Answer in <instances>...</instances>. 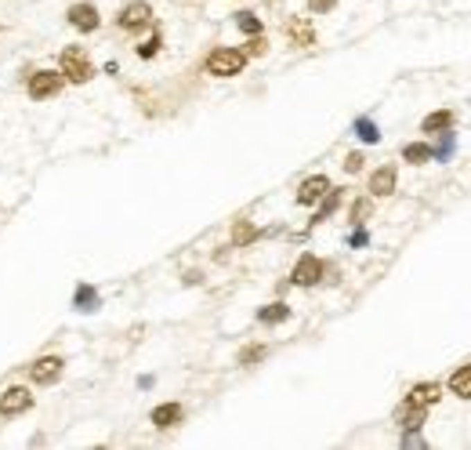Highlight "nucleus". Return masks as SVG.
Returning a JSON list of instances; mask_svg holds the SVG:
<instances>
[{
    "mask_svg": "<svg viewBox=\"0 0 471 450\" xmlns=\"http://www.w3.org/2000/svg\"><path fill=\"white\" fill-rule=\"evenodd\" d=\"M348 244H352V247H366V244H370V233L363 229V225H355V233L348 236Z\"/></svg>",
    "mask_w": 471,
    "mask_h": 450,
    "instance_id": "nucleus-31",
    "label": "nucleus"
},
{
    "mask_svg": "<svg viewBox=\"0 0 471 450\" xmlns=\"http://www.w3.org/2000/svg\"><path fill=\"white\" fill-rule=\"evenodd\" d=\"M160 47H164V33H160V29H153V37L138 44V58H145V62L156 58V55H160Z\"/></svg>",
    "mask_w": 471,
    "mask_h": 450,
    "instance_id": "nucleus-27",
    "label": "nucleus"
},
{
    "mask_svg": "<svg viewBox=\"0 0 471 450\" xmlns=\"http://www.w3.org/2000/svg\"><path fill=\"white\" fill-rule=\"evenodd\" d=\"M425 417H428V410L425 407H413V403H399V410H395V422H399V428L402 432H420V425H425Z\"/></svg>",
    "mask_w": 471,
    "mask_h": 450,
    "instance_id": "nucleus-13",
    "label": "nucleus"
},
{
    "mask_svg": "<svg viewBox=\"0 0 471 450\" xmlns=\"http://www.w3.org/2000/svg\"><path fill=\"white\" fill-rule=\"evenodd\" d=\"M286 37L294 47H312L316 44V29L308 19H286Z\"/></svg>",
    "mask_w": 471,
    "mask_h": 450,
    "instance_id": "nucleus-14",
    "label": "nucleus"
},
{
    "mask_svg": "<svg viewBox=\"0 0 471 450\" xmlns=\"http://www.w3.org/2000/svg\"><path fill=\"white\" fill-rule=\"evenodd\" d=\"M203 66H207L210 76L229 80V76H239L243 69H247V55H243V47H214Z\"/></svg>",
    "mask_w": 471,
    "mask_h": 450,
    "instance_id": "nucleus-2",
    "label": "nucleus"
},
{
    "mask_svg": "<svg viewBox=\"0 0 471 450\" xmlns=\"http://www.w3.org/2000/svg\"><path fill=\"white\" fill-rule=\"evenodd\" d=\"M402 399H406V403H413V407H425V410H431V407L438 403V399H443V389H438L435 381H417V385H413V389L406 392Z\"/></svg>",
    "mask_w": 471,
    "mask_h": 450,
    "instance_id": "nucleus-11",
    "label": "nucleus"
},
{
    "mask_svg": "<svg viewBox=\"0 0 471 450\" xmlns=\"http://www.w3.org/2000/svg\"><path fill=\"white\" fill-rule=\"evenodd\" d=\"M62 88H66V76H62L58 69H33L26 76V91H29V99H33V102L55 99Z\"/></svg>",
    "mask_w": 471,
    "mask_h": 450,
    "instance_id": "nucleus-3",
    "label": "nucleus"
},
{
    "mask_svg": "<svg viewBox=\"0 0 471 450\" xmlns=\"http://www.w3.org/2000/svg\"><path fill=\"white\" fill-rule=\"evenodd\" d=\"M370 215H373V197H359V200L352 203V211H348V222L352 225H366Z\"/></svg>",
    "mask_w": 471,
    "mask_h": 450,
    "instance_id": "nucleus-24",
    "label": "nucleus"
},
{
    "mask_svg": "<svg viewBox=\"0 0 471 450\" xmlns=\"http://www.w3.org/2000/svg\"><path fill=\"white\" fill-rule=\"evenodd\" d=\"M334 8H337V0H308V11H312V15H327Z\"/></svg>",
    "mask_w": 471,
    "mask_h": 450,
    "instance_id": "nucleus-30",
    "label": "nucleus"
},
{
    "mask_svg": "<svg viewBox=\"0 0 471 450\" xmlns=\"http://www.w3.org/2000/svg\"><path fill=\"white\" fill-rule=\"evenodd\" d=\"M323 272H327V265H323L316 254H301L294 262V272H290V283L294 287H316L323 280Z\"/></svg>",
    "mask_w": 471,
    "mask_h": 450,
    "instance_id": "nucleus-8",
    "label": "nucleus"
},
{
    "mask_svg": "<svg viewBox=\"0 0 471 450\" xmlns=\"http://www.w3.org/2000/svg\"><path fill=\"white\" fill-rule=\"evenodd\" d=\"M149 422H153L156 428H174V425L185 422V407H182V403H160V407L149 414Z\"/></svg>",
    "mask_w": 471,
    "mask_h": 450,
    "instance_id": "nucleus-12",
    "label": "nucleus"
},
{
    "mask_svg": "<svg viewBox=\"0 0 471 450\" xmlns=\"http://www.w3.org/2000/svg\"><path fill=\"white\" fill-rule=\"evenodd\" d=\"M26 374H29L33 385L47 389V385H55L62 374H66V360H62V356H37L33 363L26 367Z\"/></svg>",
    "mask_w": 471,
    "mask_h": 450,
    "instance_id": "nucleus-5",
    "label": "nucleus"
},
{
    "mask_svg": "<svg viewBox=\"0 0 471 450\" xmlns=\"http://www.w3.org/2000/svg\"><path fill=\"white\" fill-rule=\"evenodd\" d=\"M352 131H355V138H359L363 146H377V142H381V127L373 124L370 117H359V120L352 124Z\"/></svg>",
    "mask_w": 471,
    "mask_h": 450,
    "instance_id": "nucleus-19",
    "label": "nucleus"
},
{
    "mask_svg": "<svg viewBox=\"0 0 471 450\" xmlns=\"http://www.w3.org/2000/svg\"><path fill=\"white\" fill-rule=\"evenodd\" d=\"M402 160H406V164H413V167L431 164V146H428V142H410V146H402Z\"/></svg>",
    "mask_w": 471,
    "mask_h": 450,
    "instance_id": "nucleus-21",
    "label": "nucleus"
},
{
    "mask_svg": "<svg viewBox=\"0 0 471 450\" xmlns=\"http://www.w3.org/2000/svg\"><path fill=\"white\" fill-rule=\"evenodd\" d=\"M236 29H239V33H247V37H254V33H262V29H265V22L257 19L254 11H236Z\"/></svg>",
    "mask_w": 471,
    "mask_h": 450,
    "instance_id": "nucleus-25",
    "label": "nucleus"
},
{
    "mask_svg": "<svg viewBox=\"0 0 471 450\" xmlns=\"http://www.w3.org/2000/svg\"><path fill=\"white\" fill-rule=\"evenodd\" d=\"M286 319H290V305L286 301H272V305H265V309H257V324H265V327L286 324Z\"/></svg>",
    "mask_w": 471,
    "mask_h": 450,
    "instance_id": "nucleus-18",
    "label": "nucleus"
},
{
    "mask_svg": "<svg viewBox=\"0 0 471 450\" xmlns=\"http://www.w3.org/2000/svg\"><path fill=\"white\" fill-rule=\"evenodd\" d=\"M453 124H457V112H453V109H435V112H428V117L420 120V131L438 135V131H449Z\"/></svg>",
    "mask_w": 471,
    "mask_h": 450,
    "instance_id": "nucleus-15",
    "label": "nucleus"
},
{
    "mask_svg": "<svg viewBox=\"0 0 471 450\" xmlns=\"http://www.w3.org/2000/svg\"><path fill=\"white\" fill-rule=\"evenodd\" d=\"M254 240H257V225L247 222V218H239L232 225V247H247V244H254Z\"/></svg>",
    "mask_w": 471,
    "mask_h": 450,
    "instance_id": "nucleus-23",
    "label": "nucleus"
},
{
    "mask_svg": "<svg viewBox=\"0 0 471 450\" xmlns=\"http://www.w3.org/2000/svg\"><path fill=\"white\" fill-rule=\"evenodd\" d=\"M99 305H102V298H99V291H94V283H80V287H76L73 309H80V312H94Z\"/></svg>",
    "mask_w": 471,
    "mask_h": 450,
    "instance_id": "nucleus-17",
    "label": "nucleus"
},
{
    "mask_svg": "<svg viewBox=\"0 0 471 450\" xmlns=\"http://www.w3.org/2000/svg\"><path fill=\"white\" fill-rule=\"evenodd\" d=\"M363 164H366V156H363L359 149L345 156V171H348V174H359V171H363Z\"/></svg>",
    "mask_w": 471,
    "mask_h": 450,
    "instance_id": "nucleus-29",
    "label": "nucleus"
},
{
    "mask_svg": "<svg viewBox=\"0 0 471 450\" xmlns=\"http://www.w3.org/2000/svg\"><path fill=\"white\" fill-rule=\"evenodd\" d=\"M26 410H33V392L26 385H8L0 392V417H19Z\"/></svg>",
    "mask_w": 471,
    "mask_h": 450,
    "instance_id": "nucleus-6",
    "label": "nucleus"
},
{
    "mask_svg": "<svg viewBox=\"0 0 471 450\" xmlns=\"http://www.w3.org/2000/svg\"><path fill=\"white\" fill-rule=\"evenodd\" d=\"M402 447H425V440L417 432H402Z\"/></svg>",
    "mask_w": 471,
    "mask_h": 450,
    "instance_id": "nucleus-32",
    "label": "nucleus"
},
{
    "mask_svg": "<svg viewBox=\"0 0 471 450\" xmlns=\"http://www.w3.org/2000/svg\"><path fill=\"white\" fill-rule=\"evenodd\" d=\"M117 26L123 33H142V29L153 26V4H145V0H131V4H123L117 11Z\"/></svg>",
    "mask_w": 471,
    "mask_h": 450,
    "instance_id": "nucleus-4",
    "label": "nucleus"
},
{
    "mask_svg": "<svg viewBox=\"0 0 471 450\" xmlns=\"http://www.w3.org/2000/svg\"><path fill=\"white\" fill-rule=\"evenodd\" d=\"M265 356H268V345H247V349H239L236 363L239 367H254V363H262Z\"/></svg>",
    "mask_w": 471,
    "mask_h": 450,
    "instance_id": "nucleus-26",
    "label": "nucleus"
},
{
    "mask_svg": "<svg viewBox=\"0 0 471 450\" xmlns=\"http://www.w3.org/2000/svg\"><path fill=\"white\" fill-rule=\"evenodd\" d=\"M453 149H457V135H453V127H449V131H438V146L431 149V160H438V164H449Z\"/></svg>",
    "mask_w": 471,
    "mask_h": 450,
    "instance_id": "nucleus-22",
    "label": "nucleus"
},
{
    "mask_svg": "<svg viewBox=\"0 0 471 450\" xmlns=\"http://www.w3.org/2000/svg\"><path fill=\"white\" fill-rule=\"evenodd\" d=\"M395 182H399V171H395V164H381L377 171L370 174L366 189H370V197H392V192H395Z\"/></svg>",
    "mask_w": 471,
    "mask_h": 450,
    "instance_id": "nucleus-10",
    "label": "nucleus"
},
{
    "mask_svg": "<svg viewBox=\"0 0 471 450\" xmlns=\"http://www.w3.org/2000/svg\"><path fill=\"white\" fill-rule=\"evenodd\" d=\"M327 189H330V178L327 174H312V178H305L301 185H298V207H316L323 197H327Z\"/></svg>",
    "mask_w": 471,
    "mask_h": 450,
    "instance_id": "nucleus-9",
    "label": "nucleus"
},
{
    "mask_svg": "<svg viewBox=\"0 0 471 450\" xmlns=\"http://www.w3.org/2000/svg\"><path fill=\"white\" fill-rule=\"evenodd\" d=\"M446 389L457 396V399H471V363H464V367H457V371L449 374V381H446Z\"/></svg>",
    "mask_w": 471,
    "mask_h": 450,
    "instance_id": "nucleus-16",
    "label": "nucleus"
},
{
    "mask_svg": "<svg viewBox=\"0 0 471 450\" xmlns=\"http://www.w3.org/2000/svg\"><path fill=\"white\" fill-rule=\"evenodd\" d=\"M341 192H345V189H334V185L327 189V197L319 200V211L312 215V225H319V222H327V218H330V215L337 211V207H341Z\"/></svg>",
    "mask_w": 471,
    "mask_h": 450,
    "instance_id": "nucleus-20",
    "label": "nucleus"
},
{
    "mask_svg": "<svg viewBox=\"0 0 471 450\" xmlns=\"http://www.w3.org/2000/svg\"><path fill=\"white\" fill-rule=\"evenodd\" d=\"M58 73L66 76V84H87V80H94V62L87 58L84 47H62L58 55Z\"/></svg>",
    "mask_w": 471,
    "mask_h": 450,
    "instance_id": "nucleus-1",
    "label": "nucleus"
},
{
    "mask_svg": "<svg viewBox=\"0 0 471 450\" xmlns=\"http://www.w3.org/2000/svg\"><path fill=\"white\" fill-rule=\"evenodd\" d=\"M185 283H189V287L203 283V272H200V269H189V272H185Z\"/></svg>",
    "mask_w": 471,
    "mask_h": 450,
    "instance_id": "nucleus-33",
    "label": "nucleus"
},
{
    "mask_svg": "<svg viewBox=\"0 0 471 450\" xmlns=\"http://www.w3.org/2000/svg\"><path fill=\"white\" fill-rule=\"evenodd\" d=\"M265 51H268V40H265L262 33H254L247 44H243V55H247V58H262Z\"/></svg>",
    "mask_w": 471,
    "mask_h": 450,
    "instance_id": "nucleus-28",
    "label": "nucleus"
},
{
    "mask_svg": "<svg viewBox=\"0 0 471 450\" xmlns=\"http://www.w3.org/2000/svg\"><path fill=\"white\" fill-rule=\"evenodd\" d=\"M66 22L73 29H80V33H94V29L102 26V15H99V8H94L91 0H80V4H69Z\"/></svg>",
    "mask_w": 471,
    "mask_h": 450,
    "instance_id": "nucleus-7",
    "label": "nucleus"
}]
</instances>
